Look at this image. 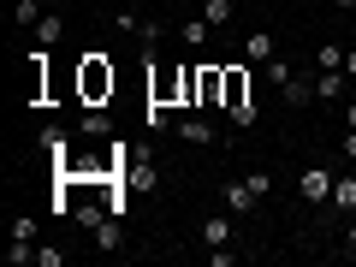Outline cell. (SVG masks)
I'll list each match as a JSON object with an SVG mask.
<instances>
[{
  "label": "cell",
  "mask_w": 356,
  "mask_h": 267,
  "mask_svg": "<svg viewBox=\"0 0 356 267\" xmlns=\"http://www.w3.org/2000/svg\"><path fill=\"white\" fill-rule=\"evenodd\" d=\"M42 18H48V6H42V0H18V6H13V24H18V30H36Z\"/></svg>",
  "instance_id": "cell-14"
},
{
  "label": "cell",
  "mask_w": 356,
  "mask_h": 267,
  "mask_svg": "<svg viewBox=\"0 0 356 267\" xmlns=\"http://www.w3.org/2000/svg\"><path fill=\"white\" fill-rule=\"evenodd\" d=\"M344 125L356 131V102H350V95H344Z\"/></svg>",
  "instance_id": "cell-26"
},
{
  "label": "cell",
  "mask_w": 356,
  "mask_h": 267,
  "mask_svg": "<svg viewBox=\"0 0 356 267\" xmlns=\"http://www.w3.org/2000/svg\"><path fill=\"white\" fill-rule=\"evenodd\" d=\"M344 72H315V102H344Z\"/></svg>",
  "instance_id": "cell-9"
},
{
  "label": "cell",
  "mask_w": 356,
  "mask_h": 267,
  "mask_svg": "<svg viewBox=\"0 0 356 267\" xmlns=\"http://www.w3.org/2000/svg\"><path fill=\"white\" fill-rule=\"evenodd\" d=\"M344 255H350V261H356V214L344 220Z\"/></svg>",
  "instance_id": "cell-24"
},
{
  "label": "cell",
  "mask_w": 356,
  "mask_h": 267,
  "mask_svg": "<svg viewBox=\"0 0 356 267\" xmlns=\"http://www.w3.org/2000/svg\"><path fill=\"white\" fill-rule=\"evenodd\" d=\"M332 208H339L344 220L356 214V172L350 166H339V178H332Z\"/></svg>",
  "instance_id": "cell-7"
},
{
  "label": "cell",
  "mask_w": 356,
  "mask_h": 267,
  "mask_svg": "<svg viewBox=\"0 0 356 267\" xmlns=\"http://www.w3.org/2000/svg\"><path fill=\"white\" fill-rule=\"evenodd\" d=\"M243 54H250V60H273V54H280V42H273V30H250V42H243Z\"/></svg>",
  "instance_id": "cell-11"
},
{
  "label": "cell",
  "mask_w": 356,
  "mask_h": 267,
  "mask_svg": "<svg viewBox=\"0 0 356 267\" xmlns=\"http://www.w3.org/2000/svg\"><path fill=\"white\" fill-rule=\"evenodd\" d=\"M172 131H178V143H191V149H220V143H226V137L214 131V119H208V113H184Z\"/></svg>",
  "instance_id": "cell-3"
},
{
  "label": "cell",
  "mask_w": 356,
  "mask_h": 267,
  "mask_svg": "<svg viewBox=\"0 0 356 267\" xmlns=\"http://www.w3.org/2000/svg\"><path fill=\"white\" fill-rule=\"evenodd\" d=\"M36 267H65V250H48V243H36Z\"/></svg>",
  "instance_id": "cell-23"
},
{
  "label": "cell",
  "mask_w": 356,
  "mask_h": 267,
  "mask_svg": "<svg viewBox=\"0 0 356 267\" xmlns=\"http://www.w3.org/2000/svg\"><path fill=\"white\" fill-rule=\"evenodd\" d=\"M332 6H339V13H356V0H332Z\"/></svg>",
  "instance_id": "cell-28"
},
{
  "label": "cell",
  "mask_w": 356,
  "mask_h": 267,
  "mask_svg": "<svg viewBox=\"0 0 356 267\" xmlns=\"http://www.w3.org/2000/svg\"><path fill=\"white\" fill-rule=\"evenodd\" d=\"M143 125H149V131H154V137H161V131H172V125H178V119H172V113H166V102H154V95H149V107H143Z\"/></svg>",
  "instance_id": "cell-16"
},
{
  "label": "cell",
  "mask_w": 356,
  "mask_h": 267,
  "mask_svg": "<svg viewBox=\"0 0 356 267\" xmlns=\"http://www.w3.org/2000/svg\"><path fill=\"white\" fill-rule=\"evenodd\" d=\"M202 18H208L214 30H226L232 18H238V0H202Z\"/></svg>",
  "instance_id": "cell-13"
},
{
  "label": "cell",
  "mask_w": 356,
  "mask_h": 267,
  "mask_svg": "<svg viewBox=\"0 0 356 267\" xmlns=\"http://www.w3.org/2000/svg\"><path fill=\"white\" fill-rule=\"evenodd\" d=\"M220 89H226V72L220 65H196V107H220Z\"/></svg>",
  "instance_id": "cell-5"
},
{
  "label": "cell",
  "mask_w": 356,
  "mask_h": 267,
  "mask_svg": "<svg viewBox=\"0 0 356 267\" xmlns=\"http://www.w3.org/2000/svg\"><path fill=\"white\" fill-rule=\"evenodd\" d=\"M220 208H226V214H250L255 208V191H250V178H226V184H220Z\"/></svg>",
  "instance_id": "cell-4"
},
{
  "label": "cell",
  "mask_w": 356,
  "mask_h": 267,
  "mask_svg": "<svg viewBox=\"0 0 356 267\" xmlns=\"http://www.w3.org/2000/svg\"><path fill=\"white\" fill-rule=\"evenodd\" d=\"M42 6H60V0H42Z\"/></svg>",
  "instance_id": "cell-29"
},
{
  "label": "cell",
  "mask_w": 356,
  "mask_h": 267,
  "mask_svg": "<svg viewBox=\"0 0 356 267\" xmlns=\"http://www.w3.org/2000/svg\"><path fill=\"white\" fill-rule=\"evenodd\" d=\"M267 77H273V83H280L285 107H309V102H315V77L291 72V65H285V60H267Z\"/></svg>",
  "instance_id": "cell-1"
},
{
  "label": "cell",
  "mask_w": 356,
  "mask_h": 267,
  "mask_svg": "<svg viewBox=\"0 0 356 267\" xmlns=\"http://www.w3.org/2000/svg\"><path fill=\"white\" fill-rule=\"evenodd\" d=\"M13 238H24V243H36V220H30V214H13Z\"/></svg>",
  "instance_id": "cell-22"
},
{
  "label": "cell",
  "mask_w": 356,
  "mask_h": 267,
  "mask_svg": "<svg viewBox=\"0 0 356 267\" xmlns=\"http://www.w3.org/2000/svg\"><path fill=\"white\" fill-rule=\"evenodd\" d=\"M309 65H315V72H344V48H339V42H321Z\"/></svg>",
  "instance_id": "cell-15"
},
{
  "label": "cell",
  "mask_w": 356,
  "mask_h": 267,
  "mask_svg": "<svg viewBox=\"0 0 356 267\" xmlns=\"http://www.w3.org/2000/svg\"><path fill=\"white\" fill-rule=\"evenodd\" d=\"M332 178H339V166H327V161L303 166V172H297V196H303V202H332Z\"/></svg>",
  "instance_id": "cell-2"
},
{
  "label": "cell",
  "mask_w": 356,
  "mask_h": 267,
  "mask_svg": "<svg viewBox=\"0 0 356 267\" xmlns=\"http://www.w3.org/2000/svg\"><path fill=\"white\" fill-rule=\"evenodd\" d=\"M95 243H102V250H119V243H125V226H119V214H107L102 226H95Z\"/></svg>",
  "instance_id": "cell-19"
},
{
  "label": "cell",
  "mask_w": 356,
  "mask_h": 267,
  "mask_svg": "<svg viewBox=\"0 0 356 267\" xmlns=\"http://www.w3.org/2000/svg\"><path fill=\"white\" fill-rule=\"evenodd\" d=\"M30 36H36V48H60V36H65V18H60V13H48L36 30H30Z\"/></svg>",
  "instance_id": "cell-12"
},
{
  "label": "cell",
  "mask_w": 356,
  "mask_h": 267,
  "mask_svg": "<svg viewBox=\"0 0 356 267\" xmlns=\"http://www.w3.org/2000/svg\"><path fill=\"white\" fill-rule=\"evenodd\" d=\"M77 131H83V137H113V119L89 107V113H77Z\"/></svg>",
  "instance_id": "cell-18"
},
{
  "label": "cell",
  "mask_w": 356,
  "mask_h": 267,
  "mask_svg": "<svg viewBox=\"0 0 356 267\" xmlns=\"http://www.w3.org/2000/svg\"><path fill=\"white\" fill-rule=\"evenodd\" d=\"M339 154H344V161H356V131H350V125H344V143H339Z\"/></svg>",
  "instance_id": "cell-25"
},
{
  "label": "cell",
  "mask_w": 356,
  "mask_h": 267,
  "mask_svg": "<svg viewBox=\"0 0 356 267\" xmlns=\"http://www.w3.org/2000/svg\"><path fill=\"white\" fill-rule=\"evenodd\" d=\"M344 77H356V48H350V54H344Z\"/></svg>",
  "instance_id": "cell-27"
},
{
  "label": "cell",
  "mask_w": 356,
  "mask_h": 267,
  "mask_svg": "<svg viewBox=\"0 0 356 267\" xmlns=\"http://www.w3.org/2000/svg\"><path fill=\"white\" fill-rule=\"evenodd\" d=\"M42 149L54 154V166H60V178H65V166H72V161H65V149H72V143H65L60 125H42Z\"/></svg>",
  "instance_id": "cell-10"
},
{
  "label": "cell",
  "mask_w": 356,
  "mask_h": 267,
  "mask_svg": "<svg viewBox=\"0 0 356 267\" xmlns=\"http://www.w3.org/2000/svg\"><path fill=\"white\" fill-rule=\"evenodd\" d=\"M250 191H255V202L273 196V172H267V166H255V172H250Z\"/></svg>",
  "instance_id": "cell-21"
},
{
  "label": "cell",
  "mask_w": 356,
  "mask_h": 267,
  "mask_svg": "<svg viewBox=\"0 0 356 267\" xmlns=\"http://www.w3.org/2000/svg\"><path fill=\"white\" fill-rule=\"evenodd\" d=\"M72 220H77V226H83V232H95V226H102L107 214H102V208H95V202H77V208H72Z\"/></svg>",
  "instance_id": "cell-20"
},
{
  "label": "cell",
  "mask_w": 356,
  "mask_h": 267,
  "mask_svg": "<svg viewBox=\"0 0 356 267\" xmlns=\"http://www.w3.org/2000/svg\"><path fill=\"white\" fill-rule=\"evenodd\" d=\"M178 42H184V48H208V42H214V24H208V18H184V24H178Z\"/></svg>",
  "instance_id": "cell-8"
},
{
  "label": "cell",
  "mask_w": 356,
  "mask_h": 267,
  "mask_svg": "<svg viewBox=\"0 0 356 267\" xmlns=\"http://www.w3.org/2000/svg\"><path fill=\"white\" fill-rule=\"evenodd\" d=\"M232 220H238V214H226V208H220V214H202L196 238H202L208 250H220V243H232Z\"/></svg>",
  "instance_id": "cell-6"
},
{
  "label": "cell",
  "mask_w": 356,
  "mask_h": 267,
  "mask_svg": "<svg viewBox=\"0 0 356 267\" xmlns=\"http://www.w3.org/2000/svg\"><path fill=\"white\" fill-rule=\"evenodd\" d=\"M83 89H89V95H102V89H113V65L89 60V72H83Z\"/></svg>",
  "instance_id": "cell-17"
}]
</instances>
